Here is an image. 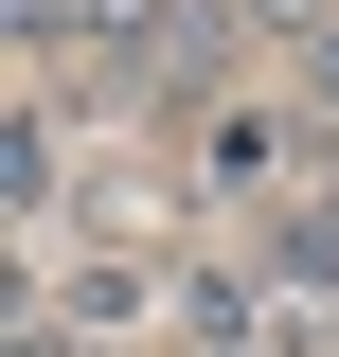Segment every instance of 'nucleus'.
<instances>
[{
	"label": "nucleus",
	"mask_w": 339,
	"mask_h": 357,
	"mask_svg": "<svg viewBox=\"0 0 339 357\" xmlns=\"http://www.w3.org/2000/svg\"><path fill=\"white\" fill-rule=\"evenodd\" d=\"M107 72H143V89H179V72H197V89H214V0H126Z\"/></svg>",
	"instance_id": "f257e3e1"
},
{
	"label": "nucleus",
	"mask_w": 339,
	"mask_h": 357,
	"mask_svg": "<svg viewBox=\"0 0 339 357\" xmlns=\"http://www.w3.org/2000/svg\"><path fill=\"white\" fill-rule=\"evenodd\" d=\"M197 178H214V197H286V126H268V107H214V126H197Z\"/></svg>",
	"instance_id": "f03ea898"
},
{
	"label": "nucleus",
	"mask_w": 339,
	"mask_h": 357,
	"mask_svg": "<svg viewBox=\"0 0 339 357\" xmlns=\"http://www.w3.org/2000/svg\"><path fill=\"white\" fill-rule=\"evenodd\" d=\"M268 268H286V286H339V197H303V215L268 232Z\"/></svg>",
	"instance_id": "7ed1b4c3"
},
{
	"label": "nucleus",
	"mask_w": 339,
	"mask_h": 357,
	"mask_svg": "<svg viewBox=\"0 0 339 357\" xmlns=\"http://www.w3.org/2000/svg\"><path fill=\"white\" fill-rule=\"evenodd\" d=\"M286 54H303V89H322V107H339V0H322V18H303Z\"/></svg>",
	"instance_id": "20e7f679"
}]
</instances>
